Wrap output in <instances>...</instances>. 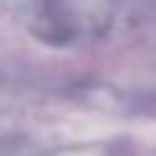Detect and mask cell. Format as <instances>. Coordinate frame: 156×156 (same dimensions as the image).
Here are the masks:
<instances>
[{
  "label": "cell",
  "mask_w": 156,
  "mask_h": 156,
  "mask_svg": "<svg viewBox=\"0 0 156 156\" xmlns=\"http://www.w3.org/2000/svg\"><path fill=\"white\" fill-rule=\"evenodd\" d=\"M109 16V0H42L37 11V31L52 42H68L86 29H101Z\"/></svg>",
  "instance_id": "cell-1"
}]
</instances>
